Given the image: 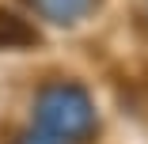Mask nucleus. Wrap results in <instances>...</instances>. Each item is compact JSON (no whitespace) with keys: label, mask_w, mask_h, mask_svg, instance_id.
I'll return each instance as SVG.
<instances>
[{"label":"nucleus","mask_w":148,"mask_h":144,"mask_svg":"<svg viewBox=\"0 0 148 144\" xmlns=\"http://www.w3.org/2000/svg\"><path fill=\"white\" fill-rule=\"evenodd\" d=\"M42 118L53 125V136H61V133H76L80 125H91V106L84 102V95L69 91V95H46L42 102Z\"/></svg>","instance_id":"nucleus-1"}]
</instances>
